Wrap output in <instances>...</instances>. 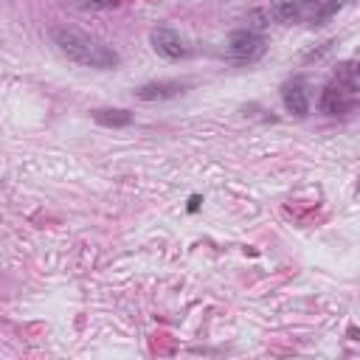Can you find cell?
Instances as JSON below:
<instances>
[{"instance_id":"1","label":"cell","mask_w":360,"mask_h":360,"mask_svg":"<svg viewBox=\"0 0 360 360\" xmlns=\"http://www.w3.org/2000/svg\"><path fill=\"white\" fill-rule=\"evenodd\" d=\"M51 39L59 48V53H65L70 62L84 65V68H96V70H112L118 68L121 56L115 48H110L104 39L84 34L79 28H68V25H53L51 28Z\"/></svg>"},{"instance_id":"2","label":"cell","mask_w":360,"mask_h":360,"mask_svg":"<svg viewBox=\"0 0 360 360\" xmlns=\"http://www.w3.org/2000/svg\"><path fill=\"white\" fill-rule=\"evenodd\" d=\"M267 42L259 31L253 28H239V31H231L228 39H225V51L233 62H256L262 53H264Z\"/></svg>"},{"instance_id":"3","label":"cell","mask_w":360,"mask_h":360,"mask_svg":"<svg viewBox=\"0 0 360 360\" xmlns=\"http://www.w3.org/2000/svg\"><path fill=\"white\" fill-rule=\"evenodd\" d=\"M149 42H152V48H155L163 59H169V62L186 59V56L191 53L186 37H183L180 31H174V28H166V25L152 28V31H149Z\"/></svg>"},{"instance_id":"4","label":"cell","mask_w":360,"mask_h":360,"mask_svg":"<svg viewBox=\"0 0 360 360\" xmlns=\"http://www.w3.org/2000/svg\"><path fill=\"white\" fill-rule=\"evenodd\" d=\"M357 104V98L352 96V90H349V84L346 82H332L326 90H323V96H321V110L326 112V115H340V112H349L352 107Z\"/></svg>"},{"instance_id":"5","label":"cell","mask_w":360,"mask_h":360,"mask_svg":"<svg viewBox=\"0 0 360 360\" xmlns=\"http://www.w3.org/2000/svg\"><path fill=\"white\" fill-rule=\"evenodd\" d=\"M281 101H284V110L292 112V115H307L309 110V98H307V90H304V82L301 79H292L281 87Z\"/></svg>"},{"instance_id":"6","label":"cell","mask_w":360,"mask_h":360,"mask_svg":"<svg viewBox=\"0 0 360 360\" xmlns=\"http://www.w3.org/2000/svg\"><path fill=\"white\" fill-rule=\"evenodd\" d=\"M186 90L183 82H149V84H141L135 90V96L141 101H163V98H174Z\"/></svg>"},{"instance_id":"7","label":"cell","mask_w":360,"mask_h":360,"mask_svg":"<svg viewBox=\"0 0 360 360\" xmlns=\"http://www.w3.org/2000/svg\"><path fill=\"white\" fill-rule=\"evenodd\" d=\"M301 6H304V0H273L267 14L276 22H292L301 17Z\"/></svg>"},{"instance_id":"8","label":"cell","mask_w":360,"mask_h":360,"mask_svg":"<svg viewBox=\"0 0 360 360\" xmlns=\"http://www.w3.org/2000/svg\"><path fill=\"white\" fill-rule=\"evenodd\" d=\"M93 118L101 127H127V124H132V112H127V110H96Z\"/></svg>"},{"instance_id":"9","label":"cell","mask_w":360,"mask_h":360,"mask_svg":"<svg viewBox=\"0 0 360 360\" xmlns=\"http://www.w3.org/2000/svg\"><path fill=\"white\" fill-rule=\"evenodd\" d=\"M343 3H346V0H329V3H326V6H323L318 14H315V22H318V25H321V22H326V20H329V17H332V14H335V11H338Z\"/></svg>"},{"instance_id":"10","label":"cell","mask_w":360,"mask_h":360,"mask_svg":"<svg viewBox=\"0 0 360 360\" xmlns=\"http://www.w3.org/2000/svg\"><path fill=\"white\" fill-rule=\"evenodd\" d=\"M248 20H250V25H248V28H253V31H259V34H262V31H264V25H267L264 20H270V14H267V11H253Z\"/></svg>"},{"instance_id":"11","label":"cell","mask_w":360,"mask_h":360,"mask_svg":"<svg viewBox=\"0 0 360 360\" xmlns=\"http://www.w3.org/2000/svg\"><path fill=\"white\" fill-rule=\"evenodd\" d=\"M197 205H200V197H191V205H188V211H197Z\"/></svg>"},{"instance_id":"12","label":"cell","mask_w":360,"mask_h":360,"mask_svg":"<svg viewBox=\"0 0 360 360\" xmlns=\"http://www.w3.org/2000/svg\"><path fill=\"white\" fill-rule=\"evenodd\" d=\"M304 3H321V0H304Z\"/></svg>"}]
</instances>
